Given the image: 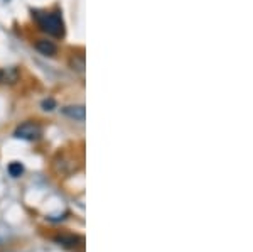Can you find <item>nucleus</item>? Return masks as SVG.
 <instances>
[{
  "label": "nucleus",
  "mask_w": 253,
  "mask_h": 252,
  "mask_svg": "<svg viewBox=\"0 0 253 252\" xmlns=\"http://www.w3.org/2000/svg\"><path fill=\"white\" fill-rule=\"evenodd\" d=\"M63 112H64V115L69 117V119H75V120H80V122H83L84 115H86V110H84L83 105H71V107H64Z\"/></svg>",
  "instance_id": "obj_3"
},
{
  "label": "nucleus",
  "mask_w": 253,
  "mask_h": 252,
  "mask_svg": "<svg viewBox=\"0 0 253 252\" xmlns=\"http://www.w3.org/2000/svg\"><path fill=\"white\" fill-rule=\"evenodd\" d=\"M36 50H38L41 54L44 56H54L58 52V48L52 41H46V39H41L36 43Z\"/></svg>",
  "instance_id": "obj_4"
},
{
  "label": "nucleus",
  "mask_w": 253,
  "mask_h": 252,
  "mask_svg": "<svg viewBox=\"0 0 253 252\" xmlns=\"http://www.w3.org/2000/svg\"><path fill=\"white\" fill-rule=\"evenodd\" d=\"M42 136V129L36 122H24L15 129V137L24 141H36Z\"/></svg>",
  "instance_id": "obj_2"
},
{
  "label": "nucleus",
  "mask_w": 253,
  "mask_h": 252,
  "mask_svg": "<svg viewBox=\"0 0 253 252\" xmlns=\"http://www.w3.org/2000/svg\"><path fill=\"white\" fill-rule=\"evenodd\" d=\"M39 26L44 32H47V34H51V36H56V38H59V36L64 34V24H63V19H61V15L58 12L41 15Z\"/></svg>",
  "instance_id": "obj_1"
},
{
  "label": "nucleus",
  "mask_w": 253,
  "mask_h": 252,
  "mask_svg": "<svg viewBox=\"0 0 253 252\" xmlns=\"http://www.w3.org/2000/svg\"><path fill=\"white\" fill-rule=\"evenodd\" d=\"M7 169H9V174L12 178H19L20 174L24 173V166L20 164V162H10Z\"/></svg>",
  "instance_id": "obj_6"
},
{
  "label": "nucleus",
  "mask_w": 253,
  "mask_h": 252,
  "mask_svg": "<svg viewBox=\"0 0 253 252\" xmlns=\"http://www.w3.org/2000/svg\"><path fill=\"white\" fill-rule=\"evenodd\" d=\"M2 78H3V73H2V71H0V80H2Z\"/></svg>",
  "instance_id": "obj_8"
},
{
  "label": "nucleus",
  "mask_w": 253,
  "mask_h": 252,
  "mask_svg": "<svg viewBox=\"0 0 253 252\" xmlns=\"http://www.w3.org/2000/svg\"><path fill=\"white\" fill-rule=\"evenodd\" d=\"M71 68L80 73L84 71V56L83 54H75L71 58Z\"/></svg>",
  "instance_id": "obj_5"
},
{
  "label": "nucleus",
  "mask_w": 253,
  "mask_h": 252,
  "mask_svg": "<svg viewBox=\"0 0 253 252\" xmlns=\"http://www.w3.org/2000/svg\"><path fill=\"white\" fill-rule=\"evenodd\" d=\"M54 107H56V101L52 100V99H49V100H44V101H42V108H44V110H52Z\"/></svg>",
  "instance_id": "obj_7"
}]
</instances>
